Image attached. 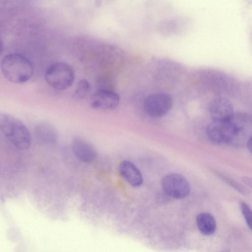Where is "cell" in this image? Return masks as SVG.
Returning <instances> with one entry per match:
<instances>
[{
	"label": "cell",
	"instance_id": "1",
	"mask_svg": "<svg viewBox=\"0 0 252 252\" xmlns=\"http://www.w3.org/2000/svg\"><path fill=\"white\" fill-rule=\"evenodd\" d=\"M1 69L9 82L22 84L28 81L33 74V67L29 59L19 53L6 55L1 62Z\"/></svg>",
	"mask_w": 252,
	"mask_h": 252
},
{
	"label": "cell",
	"instance_id": "2",
	"mask_svg": "<svg viewBox=\"0 0 252 252\" xmlns=\"http://www.w3.org/2000/svg\"><path fill=\"white\" fill-rule=\"evenodd\" d=\"M0 129L3 134L19 149L25 150L30 148V131L19 119L8 114H0Z\"/></svg>",
	"mask_w": 252,
	"mask_h": 252
},
{
	"label": "cell",
	"instance_id": "3",
	"mask_svg": "<svg viewBox=\"0 0 252 252\" xmlns=\"http://www.w3.org/2000/svg\"><path fill=\"white\" fill-rule=\"evenodd\" d=\"M45 79L51 87L64 90L73 84L75 73L72 67L68 63L57 62L51 64L46 69Z\"/></svg>",
	"mask_w": 252,
	"mask_h": 252
},
{
	"label": "cell",
	"instance_id": "4",
	"mask_svg": "<svg viewBox=\"0 0 252 252\" xmlns=\"http://www.w3.org/2000/svg\"><path fill=\"white\" fill-rule=\"evenodd\" d=\"M206 132L209 139L215 144H235L238 134V128L233 116L228 121H212L208 125Z\"/></svg>",
	"mask_w": 252,
	"mask_h": 252
},
{
	"label": "cell",
	"instance_id": "5",
	"mask_svg": "<svg viewBox=\"0 0 252 252\" xmlns=\"http://www.w3.org/2000/svg\"><path fill=\"white\" fill-rule=\"evenodd\" d=\"M161 184L165 193L172 198H185L190 191V186L188 180L179 174L166 175L162 178Z\"/></svg>",
	"mask_w": 252,
	"mask_h": 252
},
{
	"label": "cell",
	"instance_id": "6",
	"mask_svg": "<svg viewBox=\"0 0 252 252\" xmlns=\"http://www.w3.org/2000/svg\"><path fill=\"white\" fill-rule=\"evenodd\" d=\"M173 103V99L169 94L157 93L147 96L144 100L143 106L148 115L154 118H159L170 111Z\"/></svg>",
	"mask_w": 252,
	"mask_h": 252
},
{
	"label": "cell",
	"instance_id": "7",
	"mask_svg": "<svg viewBox=\"0 0 252 252\" xmlns=\"http://www.w3.org/2000/svg\"><path fill=\"white\" fill-rule=\"evenodd\" d=\"M120 96L116 92L106 89H100L94 92L90 98L91 106L97 109L112 110L117 107Z\"/></svg>",
	"mask_w": 252,
	"mask_h": 252
},
{
	"label": "cell",
	"instance_id": "8",
	"mask_svg": "<svg viewBox=\"0 0 252 252\" xmlns=\"http://www.w3.org/2000/svg\"><path fill=\"white\" fill-rule=\"evenodd\" d=\"M210 113L212 121H228L234 115L232 104L226 98L223 97L217 98L211 103Z\"/></svg>",
	"mask_w": 252,
	"mask_h": 252
},
{
	"label": "cell",
	"instance_id": "9",
	"mask_svg": "<svg viewBox=\"0 0 252 252\" xmlns=\"http://www.w3.org/2000/svg\"><path fill=\"white\" fill-rule=\"evenodd\" d=\"M71 147L74 156L83 162H92L96 157V151L94 147L82 138H74L72 141Z\"/></svg>",
	"mask_w": 252,
	"mask_h": 252
},
{
	"label": "cell",
	"instance_id": "10",
	"mask_svg": "<svg viewBox=\"0 0 252 252\" xmlns=\"http://www.w3.org/2000/svg\"><path fill=\"white\" fill-rule=\"evenodd\" d=\"M121 176L133 187H139L143 183V177L137 167L132 162L124 160L119 165Z\"/></svg>",
	"mask_w": 252,
	"mask_h": 252
},
{
	"label": "cell",
	"instance_id": "11",
	"mask_svg": "<svg viewBox=\"0 0 252 252\" xmlns=\"http://www.w3.org/2000/svg\"><path fill=\"white\" fill-rule=\"evenodd\" d=\"M34 135L38 141L44 144L55 143L58 138L55 128L52 125L45 123H40L35 126Z\"/></svg>",
	"mask_w": 252,
	"mask_h": 252
},
{
	"label": "cell",
	"instance_id": "12",
	"mask_svg": "<svg viewBox=\"0 0 252 252\" xmlns=\"http://www.w3.org/2000/svg\"><path fill=\"white\" fill-rule=\"evenodd\" d=\"M196 224L200 232L204 235H211L214 233L216 229V220L209 213H203L198 215Z\"/></svg>",
	"mask_w": 252,
	"mask_h": 252
},
{
	"label": "cell",
	"instance_id": "13",
	"mask_svg": "<svg viewBox=\"0 0 252 252\" xmlns=\"http://www.w3.org/2000/svg\"><path fill=\"white\" fill-rule=\"evenodd\" d=\"M91 91V85L90 82L86 79L80 80L72 94L74 99H81L86 97Z\"/></svg>",
	"mask_w": 252,
	"mask_h": 252
},
{
	"label": "cell",
	"instance_id": "14",
	"mask_svg": "<svg viewBox=\"0 0 252 252\" xmlns=\"http://www.w3.org/2000/svg\"><path fill=\"white\" fill-rule=\"evenodd\" d=\"M217 175L221 178L223 181L227 183L230 186L234 188L236 190H238L239 192L243 194H249V190L245 188L243 185L239 184L238 182L235 181L230 179L229 177H227L224 175L221 174L220 173H217Z\"/></svg>",
	"mask_w": 252,
	"mask_h": 252
},
{
	"label": "cell",
	"instance_id": "15",
	"mask_svg": "<svg viewBox=\"0 0 252 252\" xmlns=\"http://www.w3.org/2000/svg\"><path fill=\"white\" fill-rule=\"evenodd\" d=\"M240 209L248 227L252 232V210L251 208L246 203L241 202Z\"/></svg>",
	"mask_w": 252,
	"mask_h": 252
},
{
	"label": "cell",
	"instance_id": "16",
	"mask_svg": "<svg viewBox=\"0 0 252 252\" xmlns=\"http://www.w3.org/2000/svg\"><path fill=\"white\" fill-rule=\"evenodd\" d=\"M242 180L245 184L252 188V178L244 177Z\"/></svg>",
	"mask_w": 252,
	"mask_h": 252
},
{
	"label": "cell",
	"instance_id": "17",
	"mask_svg": "<svg viewBox=\"0 0 252 252\" xmlns=\"http://www.w3.org/2000/svg\"><path fill=\"white\" fill-rule=\"evenodd\" d=\"M246 144L248 150L252 153V136L248 140Z\"/></svg>",
	"mask_w": 252,
	"mask_h": 252
}]
</instances>
